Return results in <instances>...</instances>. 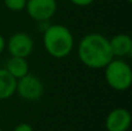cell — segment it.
<instances>
[{"label": "cell", "mask_w": 132, "mask_h": 131, "mask_svg": "<svg viewBox=\"0 0 132 131\" xmlns=\"http://www.w3.org/2000/svg\"><path fill=\"white\" fill-rule=\"evenodd\" d=\"M109 44L114 57L124 58L132 55V38L128 34H117L109 38Z\"/></svg>", "instance_id": "cell-8"}, {"label": "cell", "mask_w": 132, "mask_h": 131, "mask_svg": "<svg viewBox=\"0 0 132 131\" xmlns=\"http://www.w3.org/2000/svg\"><path fill=\"white\" fill-rule=\"evenodd\" d=\"M0 131H4V130H2V129H1V128H0Z\"/></svg>", "instance_id": "cell-16"}, {"label": "cell", "mask_w": 132, "mask_h": 131, "mask_svg": "<svg viewBox=\"0 0 132 131\" xmlns=\"http://www.w3.org/2000/svg\"><path fill=\"white\" fill-rule=\"evenodd\" d=\"M13 131H34V129H32V127L29 123L23 122V123H20V124L16 125Z\"/></svg>", "instance_id": "cell-12"}, {"label": "cell", "mask_w": 132, "mask_h": 131, "mask_svg": "<svg viewBox=\"0 0 132 131\" xmlns=\"http://www.w3.org/2000/svg\"><path fill=\"white\" fill-rule=\"evenodd\" d=\"M16 79L12 77L4 67H0V101L7 100L15 94Z\"/></svg>", "instance_id": "cell-10"}, {"label": "cell", "mask_w": 132, "mask_h": 131, "mask_svg": "<svg viewBox=\"0 0 132 131\" xmlns=\"http://www.w3.org/2000/svg\"><path fill=\"white\" fill-rule=\"evenodd\" d=\"M104 79L110 88L124 92L131 87L132 69L123 58L114 57L104 67Z\"/></svg>", "instance_id": "cell-3"}, {"label": "cell", "mask_w": 132, "mask_h": 131, "mask_svg": "<svg viewBox=\"0 0 132 131\" xmlns=\"http://www.w3.org/2000/svg\"><path fill=\"white\" fill-rule=\"evenodd\" d=\"M15 93L26 101H37L44 94L43 81L35 74L28 73L16 80Z\"/></svg>", "instance_id": "cell-4"}, {"label": "cell", "mask_w": 132, "mask_h": 131, "mask_svg": "<svg viewBox=\"0 0 132 131\" xmlns=\"http://www.w3.org/2000/svg\"><path fill=\"white\" fill-rule=\"evenodd\" d=\"M5 49H6V39H5V37L2 36L1 34H0V55L5 51Z\"/></svg>", "instance_id": "cell-14"}, {"label": "cell", "mask_w": 132, "mask_h": 131, "mask_svg": "<svg viewBox=\"0 0 132 131\" xmlns=\"http://www.w3.org/2000/svg\"><path fill=\"white\" fill-rule=\"evenodd\" d=\"M58 8L57 0H27L26 12L36 22L49 21Z\"/></svg>", "instance_id": "cell-6"}, {"label": "cell", "mask_w": 132, "mask_h": 131, "mask_svg": "<svg viewBox=\"0 0 132 131\" xmlns=\"http://www.w3.org/2000/svg\"><path fill=\"white\" fill-rule=\"evenodd\" d=\"M126 1H128L129 4H131V2H132V0H126Z\"/></svg>", "instance_id": "cell-15"}, {"label": "cell", "mask_w": 132, "mask_h": 131, "mask_svg": "<svg viewBox=\"0 0 132 131\" xmlns=\"http://www.w3.org/2000/svg\"><path fill=\"white\" fill-rule=\"evenodd\" d=\"M107 131H129L131 127V114L125 108H115L105 117Z\"/></svg>", "instance_id": "cell-7"}, {"label": "cell", "mask_w": 132, "mask_h": 131, "mask_svg": "<svg viewBox=\"0 0 132 131\" xmlns=\"http://www.w3.org/2000/svg\"><path fill=\"white\" fill-rule=\"evenodd\" d=\"M70 1L78 7H87L93 4L95 0H70Z\"/></svg>", "instance_id": "cell-13"}, {"label": "cell", "mask_w": 132, "mask_h": 131, "mask_svg": "<svg viewBox=\"0 0 132 131\" xmlns=\"http://www.w3.org/2000/svg\"><path fill=\"white\" fill-rule=\"evenodd\" d=\"M5 6L12 12H21L26 8L27 0H2Z\"/></svg>", "instance_id": "cell-11"}, {"label": "cell", "mask_w": 132, "mask_h": 131, "mask_svg": "<svg viewBox=\"0 0 132 131\" xmlns=\"http://www.w3.org/2000/svg\"><path fill=\"white\" fill-rule=\"evenodd\" d=\"M78 57L86 67L92 70L104 69L114 58L109 38L98 32H89L78 44Z\"/></svg>", "instance_id": "cell-1"}, {"label": "cell", "mask_w": 132, "mask_h": 131, "mask_svg": "<svg viewBox=\"0 0 132 131\" xmlns=\"http://www.w3.org/2000/svg\"><path fill=\"white\" fill-rule=\"evenodd\" d=\"M44 50L52 58H66L74 48V36L64 24H49L43 31Z\"/></svg>", "instance_id": "cell-2"}, {"label": "cell", "mask_w": 132, "mask_h": 131, "mask_svg": "<svg viewBox=\"0 0 132 131\" xmlns=\"http://www.w3.org/2000/svg\"><path fill=\"white\" fill-rule=\"evenodd\" d=\"M4 69L6 70L12 77H14L16 80L29 73V64H28V60H27V58H22V57H14V56H11V57L6 60V64H5Z\"/></svg>", "instance_id": "cell-9"}, {"label": "cell", "mask_w": 132, "mask_h": 131, "mask_svg": "<svg viewBox=\"0 0 132 131\" xmlns=\"http://www.w3.org/2000/svg\"><path fill=\"white\" fill-rule=\"evenodd\" d=\"M35 43L29 34L19 31L13 34L6 41V49L11 56L27 58L34 51Z\"/></svg>", "instance_id": "cell-5"}]
</instances>
